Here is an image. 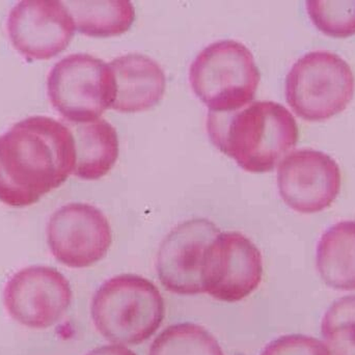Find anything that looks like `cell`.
<instances>
[{
    "instance_id": "obj_14",
    "label": "cell",
    "mask_w": 355,
    "mask_h": 355,
    "mask_svg": "<svg viewBox=\"0 0 355 355\" xmlns=\"http://www.w3.org/2000/svg\"><path fill=\"white\" fill-rule=\"evenodd\" d=\"M69 127V126H68ZM75 141L76 162L73 175L93 181L108 174L119 157L116 128L105 120H97L69 127Z\"/></svg>"
},
{
    "instance_id": "obj_12",
    "label": "cell",
    "mask_w": 355,
    "mask_h": 355,
    "mask_svg": "<svg viewBox=\"0 0 355 355\" xmlns=\"http://www.w3.org/2000/svg\"><path fill=\"white\" fill-rule=\"evenodd\" d=\"M220 233L206 218L190 219L175 227L162 242L156 271L164 289L179 295L202 293V258L209 244Z\"/></svg>"
},
{
    "instance_id": "obj_7",
    "label": "cell",
    "mask_w": 355,
    "mask_h": 355,
    "mask_svg": "<svg viewBox=\"0 0 355 355\" xmlns=\"http://www.w3.org/2000/svg\"><path fill=\"white\" fill-rule=\"evenodd\" d=\"M263 277L259 248L239 232L219 233L202 258V291L219 302H238L256 291Z\"/></svg>"
},
{
    "instance_id": "obj_21",
    "label": "cell",
    "mask_w": 355,
    "mask_h": 355,
    "mask_svg": "<svg viewBox=\"0 0 355 355\" xmlns=\"http://www.w3.org/2000/svg\"><path fill=\"white\" fill-rule=\"evenodd\" d=\"M87 355H137L132 350L121 345H106L92 350Z\"/></svg>"
},
{
    "instance_id": "obj_4",
    "label": "cell",
    "mask_w": 355,
    "mask_h": 355,
    "mask_svg": "<svg viewBox=\"0 0 355 355\" xmlns=\"http://www.w3.org/2000/svg\"><path fill=\"white\" fill-rule=\"evenodd\" d=\"M260 79L252 52L234 40L207 46L189 70L194 94L212 112H236L250 104Z\"/></svg>"
},
{
    "instance_id": "obj_20",
    "label": "cell",
    "mask_w": 355,
    "mask_h": 355,
    "mask_svg": "<svg viewBox=\"0 0 355 355\" xmlns=\"http://www.w3.org/2000/svg\"><path fill=\"white\" fill-rule=\"evenodd\" d=\"M261 355H331L327 346L315 338L287 335L268 344Z\"/></svg>"
},
{
    "instance_id": "obj_16",
    "label": "cell",
    "mask_w": 355,
    "mask_h": 355,
    "mask_svg": "<svg viewBox=\"0 0 355 355\" xmlns=\"http://www.w3.org/2000/svg\"><path fill=\"white\" fill-rule=\"evenodd\" d=\"M79 33L94 37H116L128 31L135 20V8L127 0L62 1Z\"/></svg>"
},
{
    "instance_id": "obj_19",
    "label": "cell",
    "mask_w": 355,
    "mask_h": 355,
    "mask_svg": "<svg viewBox=\"0 0 355 355\" xmlns=\"http://www.w3.org/2000/svg\"><path fill=\"white\" fill-rule=\"evenodd\" d=\"M306 8L315 26L325 35L342 39L355 35V0H312Z\"/></svg>"
},
{
    "instance_id": "obj_5",
    "label": "cell",
    "mask_w": 355,
    "mask_h": 355,
    "mask_svg": "<svg viewBox=\"0 0 355 355\" xmlns=\"http://www.w3.org/2000/svg\"><path fill=\"white\" fill-rule=\"evenodd\" d=\"M354 87L346 60L334 52L316 50L292 66L286 78V100L302 120L321 122L346 110Z\"/></svg>"
},
{
    "instance_id": "obj_9",
    "label": "cell",
    "mask_w": 355,
    "mask_h": 355,
    "mask_svg": "<svg viewBox=\"0 0 355 355\" xmlns=\"http://www.w3.org/2000/svg\"><path fill=\"white\" fill-rule=\"evenodd\" d=\"M4 306L14 320L29 329L55 324L72 302L70 283L47 266H33L15 273L4 288Z\"/></svg>"
},
{
    "instance_id": "obj_8",
    "label": "cell",
    "mask_w": 355,
    "mask_h": 355,
    "mask_svg": "<svg viewBox=\"0 0 355 355\" xmlns=\"http://www.w3.org/2000/svg\"><path fill=\"white\" fill-rule=\"evenodd\" d=\"M47 241L58 262L71 268H87L107 254L112 242V227L97 207L70 202L50 216Z\"/></svg>"
},
{
    "instance_id": "obj_6",
    "label": "cell",
    "mask_w": 355,
    "mask_h": 355,
    "mask_svg": "<svg viewBox=\"0 0 355 355\" xmlns=\"http://www.w3.org/2000/svg\"><path fill=\"white\" fill-rule=\"evenodd\" d=\"M48 97L54 110L74 124L94 122L112 108L116 85L110 64L89 54H71L50 70Z\"/></svg>"
},
{
    "instance_id": "obj_15",
    "label": "cell",
    "mask_w": 355,
    "mask_h": 355,
    "mask_svg": "<svg viewBox=\"0 0 355 355\" xmlns=\"http://www.w3.org/2000/svg\"><path fill=\"white\" fill-rule=\"evenodd\" d=\"M316 266L329 287L355 290V220L336 223L321 236Z\"/></svg>"
},
{
    "instance_id": "obj_1",
    "label": "cell",
    "mask_w": 355,
    "mask_h": 355,
    "mask_svg": "<svg viewBox=\"0 0 355 355\" xmlns=\"http://www.w3.org/2000/svg\"><path fill=\"white\" fill-rule=\"evenodd\" d=\"M74 137L68 126L45 116H29L0 135V202L31 206L73 174Z\"/></svg>"
},
{
    "instance_id": "obj_3",
    "label": "cell",
    "mask_w": 355,
    "mask_h": 355,
    "mask_svg": "<svg viewBox=\"0 0 355 355\" xmlns=\"http://www.w3.org/2000/svg\"><path fill=\"white\" fill-rule=\"evenodd\" d=\"M97 331L119 345H139L152 337L166 314L158 288L146 277L121 275L100 286L92 300Z\"/></svg>"
},
{
    "instance_id": "obj_17",
    "label": "cell",
    "mask_w": 355,
    "mask_h": 355,
    "mask_svg": "<svg viewBox=\"0 0 355 355\" xmlns=\"http://www.w3.org/2000/svg\"><path fill=\"white\" fill-rule=\"evenodd\" d=\"M149 355H225L217 340L200 325L179 323L164 329Z\"/></svg>"
},
{
    "instance_id": "obj_2",
    "label": "cell",
    "mask_w": 355,
    "mask_h": 355,
    "mask_svg": "<svg viewBox=\"0 0 355 355\" xmlns=\"http://www.w3.org/2000/svg\"><path fill=\"white\" fill-rule=\"evenodd\" d=\"M207 132L219 151L254 174L272 171L298 141L293 114L273 101L254 102L236 112H209Z\"/></svg>"
},
{
    "instance_id": "obj_18",
    "label": "cell",
    "mask_w": 355,
    "mask_h": 355,
    "mask_svg": "<svg viewBox=\"0 0 355 355\" xmlns=\"http://www.w3.org/2000/svg\"><path fill=\"white\" fill-rule=\"evenodd\" d=\"M321 334L331 355H355V295L344 296L329 306Z\"/></svg>"
},
{
    "instance_id": "obj_13",
    "label": "cell",
    "mask_w": 355,
    "mask_h": 355,
    "mask_svg": "<svg viewBox=\"0 0 355 355\" xmlns=\"http://www.w3.org/2000/svg\"><path fill=\"white\" fill-rule=\"evenodd\" d=\"M116 85L112 110L124 114L145 112L164 97L166 87L164 71L149 56L130 53L110 62Z\"/></svg>"
},
{
    "instance_id": "obj_10",
    "label": "cell",
    "mask_w": 355,
    "mask_h": 355,
    "mask_svg": "<svg viewBox=\"0 0 355 355\" xmlns=\"http://www.w3.org/2000/svg\"><path fill=\"white\" fill-rule=\"evenodd\" d=\"M8 35L15 49L28 60H45L64 51L75 22L62 1L24 0L10 10Z\"/></svg>"
},
{
    "instance_id": "obj_11",
    "label": "cell",
    "mask_w": 355,
    "mask_h": 355,
    "mask_svg": "<svg viewBox=\"0 0 355 355\" xmlns=\"http://www.w3.org/2000/svg\"><path fill=\"white\" fill-rule=\"evenodd\" d=\"M277 187L284 202L296 212H321L339 196L341 171L335 159L323 152L297 150L279 164Z\"/></svg>"
}]
</instances>
